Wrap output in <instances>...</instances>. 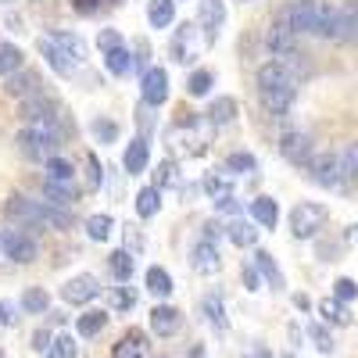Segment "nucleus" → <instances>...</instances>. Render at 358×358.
<instances>
[{
	"mask_svg": "<svg viewBox=\"0 0 358 358\" xmlns=\"http://www.w3.org/2000/svg\"><path fill=\"white\" fill-rule=\"evenodd\" d=\"M18 143H22V155L33 158V162H47L54 158V147H57V133L50 122H36L18 133Z\"/></svg>",
	"mask_w": 358,
	"mask_h": 358,
	"instance_id": "nucleus-1",
	"label": "nucleus"
},
{
	"mask_svg": "<svg viewBox=\"0 0 358 358\" xmlns=\"http://www.w3.org/2000/svg\"><path fill=\"white\" fill-rule=\"evenodd\" d=\"M319 18H322V4H319V0H294L290 8L280 11V22H287L297 36H308V33L319 36Z\"/></svg>",
	"mask_w": 358,
	"mask_h": 358,
	"instance_id": "nucleus-2",
	"label": "nucleus"
},
{
	"mask_svg": "<svg viewBox=\"0 0 358 358\" xmlns=\"http://www.w3.org/2000/svg\"><path fill=\"white\" fill-rule=\"evenodd\" d=\"M308 172H312V179L319 187H330V190H344V183H348V172H344V162H341V155H315L312 162H308Z\"/></svg>",
	"mask_w": 358,
	"mask_h": 358,
	"instance_id": "nucleus-3",
	"label": "nucleus"
},
{
	"mask_svg": "<svg viewBox=\"0 0 358 358\" xmlns=\"http://www.w3.org/2000/svg\"><path fill=\"white\" fill-rule=\"evenodd\" d=\"M326 222V208L315 204V201H301L290 212V233L297 236V241H305V236H315Z\"/></svg>",
	"mask_w": 358,
	"mask_h": 358,
	"instance_id": "nucleus-4",
	"label": "nucleus"
},
{
	"mask_svg": "<svg viewBox=\"0 0 358 358\" xmlns=\"http://www.w3.org/2000/svg\"><path fill=\"white\" fill-rule=\"evenodd\" d=\"M4 212L8 219L15 222H29V226H47V212H50V204H36V201H29L22 194H11L8 204H4Z\"/></svg>",
	"mask_w": 358,
	"mask_h": 358,
	"instance_id": "nucleus-5",
	"label": "nucleus"
},
{
	"mask_svg": "<svg viewBox=\"0 0 358 358\" xmlns=\"http://www.w3.org/2000/svg\"><path fill=\"white\" fill-rule=\"evenodd\" d=\"M97 294H101V280L90 276V273H79V276H72L62 287V297H65L69 305H86V301H94Z\"/></svg>",
	"mask_w": 358,
	"mask_h": 358,
	"instance_id": "nucleus-6",
	"label": "nucleus"
},
{
	"mask_svg": "<svg viewBox=\"0 0 358 358\" xmlns=\"http://www.w3.org/2000/svg\"><path fill=\"white\" fill-rule=\"evenodd\" d=\"M280 151H283V158H287V162H294V165H308V162L315 158V155H312V136H308V133H301V129L283 133Z\"/></svg>",
	"mask_w": 358,
	"mask_h": 358,
	"instance_id": "nucleus-7",
	"label": "nucleus"
},
{
	"mask_svg": "<svg viewBox=\"0 0 358 358\" xmlns=\"http://www.w3.org/2000/svg\"><path fill=\"white\" fill-rule=\"evenodd\" d=\"M140 90H143V104H151V108L165 104L169 101V72L165 69H147Z\"/></svg>",
	"mask_w": 358,
	"mask_h": 358,
	"instance_id": "nucleus-8",
	"label": "nucleus"
},
{
	"mask_svg": "<svg viewBox=\"0 0 358 358\" xmlns=\"http://www.w3.org/2000/svg\"><path fill=\"white\" fill-rule=\"evenodd\" d=\"M4 255L11 262H18V265H29V262H36V241L25 236V233H18V229H11L4 236Z\"/></svg>",
	"mask_w": 358,
	"mask_h": 358,
	"instance_id": "nucleus-9",
	"label": "nucleus"
},
{
	"mask_svg": "<svg viewBox=\"0 0 358 358\" xmlns=\"http://www.w3.org/2000/svg\"><path fill=\"white\" fill-rule=\"evenodd\" d=\"M294 40H297V33L280 18L268 25V33H265V43H268V50H273V57H290L294 54Z\"/></svg>",
	"mask_w": 358,
	"mask_h": 358,
	"instance_id": "nucleus-10",
	"label": "nucleus"
},
{
	"mask_svg": "<svg viewBox=\"0 0 358 358\" xmlns=\"http://www.w3.org/2000/svg\"><path fill=\"white\" fill-rule=\"evenodd\" d=\"M194 268L201 276H212V273H219V248H215V241H204L194 248Z\"/></svg>",
	"mask_w": 358,
	"mask_h": 358,
	"instance_id": "nucleus-11",
	"label": "nucleus"
},
{
	"mask_svg": "<svg viewBox=\"0 0 358 358\" xmlns=\"http://www.w3.org/2000/svg\"><path fill=\"white\" fill-rule=\"evenodd\" d=\"M22 115L33 118V122H54V101L43 97V94H33L22 101Z\"/></svg>",
	"mask_w": 358,
	"mask_h": 358,
	"instance_id": "nucleus-12",
	"label": "nucleus"
},
{
	"mask_svg": "<svg viewBox=\"0 0 358 358\" xmlns=\"http://www.w3.org/2000/svg\"><path fill=\"white\" fill-rule=\"evenodd\" d=\"M40 50H43L47 65H50V69H54L57 76H72V65H76V62H72V57H69V54H65L62 47H57V43H54L50 36H47V40H40Z\"/></svg>",
	"mask_w": 358,
	"mask_h": 358,
	"instance_id": "nucleus-13",
	"label": "nucleus"
},
{
	"mask_svg": "<svg viewBox=\"0 0 358 358\" xmlns=\"http://www.w3.org/2000/svg\"><path fill=\"white\" fill-rule=\"evenodd\" d=\"M151 330H155L158 337L176 334V330H179V312H176V308H169V305H158V308L151 312Z\"/></svg>",
	"mask_w": 358,
	"mask_h": 358,
	"instance_id": "nucleus-14",
	"label": "nucleus"
},
{
	"mask_svg": "<svg viewBox=\"0 0 358 358\" xmlns=\"http://www.w3.org/2000/svg\"><path fill=\"white\" fill-rule=\"evenodd\" d=\"M147 158H151V151H147V140H133V143L126 147L122 165H126V172H129V176H140V172L147 169Z\"/></svg>",
	"mask_w": 358,
	"mask_h": 358,
	"instance_id": "nucleus-15",
	"label": "nucleus"
},
{
	"mask_svg": "<svg viewBox=\"0 0 358 358\" xmlns=\"http://www.w3.org/2000/svg\"><path fill=\"white\" fill-rule=\"evenodd\" d=\"M226 22V4L222 0H201V25L208 33H215V29Z\"/></svg>",
	"mask_w": 358,
	"mask_h": 358,
	"instance_id": "nucleus-16",
	"label": "nucleus"
},
{
	"mask_svg": "<svg viewBox=\"0 0 358 358\" xmlns=\"http://www.w3.org/2000/svg\"><path fill=\"white\" fill-rule=\"evenodd\" d=\"M251 215H255V222H262V226L273 229V226L280 222V204H276L273 197H258V201L251 204Z\"/></svg>",
	"mask_w": 358,
	"mask_h": 358,
	"instance_id": "nucleus-17",
	"label": "nucleus"
},
{
	"mask_svg": "<svg viewBox=\"0 0 358 358\" xmlns=\"http://www.w3.org/2000/svg\"><path fill=\"white\" fill-rule=\"evenodd\" d=\"M262 101H265V108L273 111V115H283V111H290V104L297 101V90L290 86V90H268V94H262Z\"/></svg>",
	"mask_w": 358,
	"mask_h": 358,
	"instance_id": "nucleus-18",
	"label": "nucleus"
},
{
	"mask_svg": "<svg viewBox=\"0 0 358 358\" xmlns=\"http://www.w3.org/2000/svg\"><path fill=\"white\" fill-rule=\"evenodd\" d=\"M43 197H47L54 208H69V204H76V187H72V183H50V179H47Z\"/></svg>",
	"mask_w": 358,
	"mask_h": 358,
	"instance_id": "nucleus-19",
	"label": "nucleus"
},
{
	"mask_svg": "<svg viewBox=\"0 0 358 358\" xmlns=\"http://www.w3.org/2000/svg\"><path fill=\"white\" fill-rule=\"evenodd\" d=\"M172 18H176V4H172V0H151V8H147V22H151L155 29L172 25Z\"/></svg>",
	"mask_w": 358,
	"mask_h": 358,
	"instance_id": "nucleus-20",
	"label": "nucleus"
},
{
	"mask_svg": "<svg viewBox=\"0 0 358 358\" xmlns=\"http://www.w3.org/2000/svg\"><path fill=\"white\" fill-rule=\"evenodd\" d=\"M255 265L262 268V276L273 283V290H283V287H287V283H283V273H280V265L273 262V255H268V251H258V255H255Z\"/></svg>",
	"mask_w": 358,
	"mask_h": 358,
	"instance_id": "nucleus-21",
	"label": "nucleus"
},
{
	"mask_svg": "<svg viewBox=\"0 0 358 358\" xmlns=\"http://www.w3.org/2000/svg\"><path fill=\"white\" fill-rule=\"evenodd\" d=\"M158 204H162V190H158V187H143V190L136 194V212H140V219L158 215Z\"/></svg>",
	"mask_w": 358,
	"mask_h": 358,
	"instance_id": "nucleus-22",
	"label": "nucleus"
},
{
	"mask_svg": "<svg viewBox=\"0 0 358 358\" xmlns=\"http://www.w3.org/2000/svg\"><path fill=\"white\" fill-rule=\"evenodd\" d=\"M115 358H143V334L129 330L122 341L115 344Z\"/></svg>",
	"mask_w": 358,
	"mask_h": 358,
	"instance_id": "nucleus-23",
	"label": "nucleus"
},
{
	"mask_svg": "<svg viewBox=\"0 0 358 358\" xmlns=\"http://www.w3.org/2000/svg\"><path fill=\"white\" fill-rule=\"evenodd\" d=\"M50 40H54L57 47H62V50H65V54L72 57V62H76V65H79V62H83V57H86V43H83V40H79L76 33H54Z\"/></svg>",
	"mask_w": 358,
	"mask_h": 358,
	"instance_id": "nucleus-24",
	"label": "nucleus"
},
{
	"mask_svg": "<svg viewBox=\"0 0 358 358\" xmlns=\"http://www.w3.org/2000/svg\"><path fill=\"white\" fill-rule=\"evenodd\" d=\"M147 290H151L155 297H169L172 294V276L165 273V268L151 265V268H147Z\"/></svg>",
	"mask_w": 358,
	"mask_h": 358,
	"instance_id": "nucleus-25",
	"label": "nucleus"
},
{
	"mask_svg": "<svg viewBox=\"0 0 358 358\" xmlns=\"http://www.w3.org/2000/svg\"><path fill=\"white\" fill-rule=\"evenodd\" d=\"M233 118H236V101L233 97H219L212 104V111H208V122L212 126H226V122H233Z\"/></svg>",
	"mask_w": 358,
	"mask_h": 358,
	"instance_id": "nucleus-26",
	"label": "nucleus"
},
{
	"mask_svg": "<svg viewBox=\"0 0 358 358\" xmlns=\"http://www.w3.org/2000/svg\"><path fill=\"white\" fill-rule=\"evenodd\" d=\"M33 83H36L33 76L18 69V72H11V76H8V94H11V97H18V101H25V97H33Z\"/></svg>",
	"mask_w": 358,
	"mask_h": 358,
	"instance_id": "nucleus-27",
	"label": "nucleus"
},
{
	"mask_svg": "<svg viewBox=\"0 0 358 358\" xmlns=\"http://www.w3.org/2000/svg\"><path fill=\"white\" fill-rule=\"evenodd\" d=\"M43 169H47V179H50V183H72V179H76V169H72L65 158H47Z\"/></svg>",
	"mask_w": 358,
	"mask_h": 358,
	"instance_id": "nucleus-28",
	"label": "nucleus"
},
{
	"mask_svg": "<svg viewBox=\"0 0 358 358\" xmlns=\"http://www.w3.org/2000/svg\"><path fill=\"white\" fill-rule=\"evenodd\" d=\"M104 65H108V72H111V76H126V72L133 69V57H129V50H126V47H115V50H108V54H104Z\"/></svg>",
	"mask_w": 358,
	"mask_h": 358,
	"instance_id": "nucleus-29",
	"label": "nucleus"
},
{
	"mask_svg": "<svg viewBox=\"0 0 358 358\" xmlns=\"http://www.w3.org/2000/svg\"><path fill=\"white\" fill-rule=\"evenodd\" d=\"M229 241H233L236 248H251V244L258 241V229H255L251 222H244V219H236V222H229Z\"/></svg>",
	"mask_w": 358,
	"mask_h": 358,
	"instance_id": "nucleus-30",
	"label": "nucleus"
},
{
	"mask_svg": "<svg viewBox=\"0 0 358 358\" xmlns=\"http://www.w3.org/2000/svg\"><path fill=\"white\" fill-rule=\"evenodd\" d=\"M104 326H108V315H104V312H83L79 322H76V330H79L83 337H97Z\"/></svg>",
	"mask_w": 358,
	"mask_h": 358,
	"instance_id": "nucleus-31",
	"label": "nucleus"
},
{
	"mask_svg": "<svg viewBox=\"0 0 358 358\" xmlns=\"http://www.w3.org/2000/svg\"><path fill=\"white\" fill-rule=\"evenodd\" d=\"M204 194L212 197V201H226V197H233V183L226 176H204Z\"/></svg>",
	"mask_w": 358,
	"mask_h": 358,
	"instance_id": "nucleus-32",
	"label": "nucleus"
},
{
	"mask_svg": "<svg viewBox=\"0 0 358 358\" xmlns=\"http://www.w3.org/2000/svg\"><path fill=\"white\" fill-rule=\"evenodd\" d=\"M319 312H322V319H326V322H337V326H348V322H351L348 308L341 305V297H326V301L319 305Z\"/></svg>",
	"mask_w": 358,
	"mask_h": 358,
	"instance_id": "nucleus-33",
	"label": "nucleus"
},
{
	"mask_svg": "<svg viewBox=\"0 0 358 358\" xmlns=\"http://www.w3.org/2000/svg\"><path fill=\"white\" fill-rule=\"evenodd\" d=\"M22 69V50L15 43H0V76H11Z\"/></svg>",
	"mask_w": 358,
	"mask_h": 358,
	"instance_id": "nucleus-34",
	"label": "nucleus"
},
{
	"mask_svg": "<svg viewBox=\"0 0 358 358\" xmlns=\"http://www.w3.org/2000/svg\"><path fill=\"white\" fill-rule=\"evenodd\" d=\"M111 273H115L118 283H129V276H133V258H129V251H115V255H111Z\"/></svg>",
	"mask_w": 358,
	"mask_h": 358,
	"instance_id": "nucleus-35",
	"label": "nucleus"
},
{
	"mask_svg": "<svg viewBox=\"0 0 358 358\" xmlns=\"http://www.w3.org/2000/svg\"><path fill=\"white\" fill-rule=\"evenodd\" d=\"M22 308H25V312H47V308H50L47 290H40V287L25 290V294H22Z\"/></svg>",
	"mask_w": 358,
	"mask_h": 358,
	"instance_id": "nucleus-36",
	"label": "nucleus"
},
{
	"mask_svg": "<svg viewBox=\"0 0 358 358\" xmlns=\"http://www.w3.org/2000/svg\"><path fill=\"white\" fill-rule=\"evenodd\" d=\"M111 215H94V219H86V233H90V241H108L111 236Z\"/></svg>",
	"mask_w": 358,
	"mask_h": 358,
	"instance_id": "nucleus-37",
	"label": "nucleus"
},
{
	"mask_svg": "<svg viewBox=\"0 0 358 358\" xmlns=\"http://www.w3.org/2000/svg\"><path fill=\"white\" fill-rule=\"evenodd\" d=\"M47 358H76V341H72L69 334L54 337L50 348H47Z\"/></svg>",
	"mask_w": 358,
	"mask_h": 358,
	"instance_id": "nucleus-38",
	"label": "nucleus"
},
{
	"mask_svg": "<svg viewBox=\"0 0 358 358\" xmlns=\"http://www.w3.org/2000/svg\"><path fill=\"white\" fill-rule=\"evenodd\" d=\"M226 169H229V172H255L258 162H255V155H248V151H236V155L226 158Z\"/></svg>",
	"mask_w": 358,
	"mask_h": 358,
	"instance_id": "nucleus-39",
	"label": "nucleus"
},
{
	"mask_svg": "<svg viewBox=\"0 0 358 358\" xmlns=\"http://www.w3.org/2000/svg\"><path fill=\"white\" fill-rule=\"evenodd\" d=\"M90 129H94V136H97L101 143H115V140H118V126L111 122V118H97Z\"/></svg>",
	"mask_w": 358,
	"mask_h": 358,
	"instance_id": "nucleus-40",
	"label": "nucleus"
},
{
	"mask_svg": "<svg viewBox=\"0 0 358 358\" xmlns=\"http://www.w3.org/2000/svg\"><path fill=\"white\" fill-rule=\"evenodd\" d=\"M204 312H208V322L215 330H226V315H222V301L219 297H204Z\"/></svg>",
	"mask_w": 358,
	"mask_h": 358,
	"instance_id": "nucleus-41",
	"label": "nucleus"
},
{
	"mask_svg": "<svg viewBox=\"0 0 358 358\" xmlns=\"http://www.w3.org/2000/svg\"><path fill=\"white\" fill-rule=\"evenodd\" d=\"M187 86H190V94H194V97H204L208 90H212V72L197 69V72L190 76V83H187Z\"/></svg>",
	"mask_w": 358,
	"mask_h": 358,
	"instance_id": "nucleus-42",
	"label": "nucleus"
},
{
	"mask_svg": "<svg viewBox=\"0 0 358 358\" xmlns=\"http://www.w3.org/2000/svg\"><path fill=\"white\" fill-rule=\"evenodd\" d=\"M334 297H341V301H355V297H358V283L348 280V276L337 280V283H334Z\"/></svg>",
	"mask_w": 358,
	"mask_h": 358,
	"instance_id": "nucleus-43",
	"label": "nucleus"
},
{
	"mask_svg": "<svg viewBox=\"0 0 358 358\" xmlns=\"http://www.w3.org/2000/svg\"><path fill=\"white\" fill-rule=\"evenodd\" d=\"M176 183H179L176 165H172V162H162V169H158V183H155V187L162 190V187H176Z\"/></svg>",
	"mask_w": 358,
	"mask_h": 358,
	"instance_id": "nucleus-44",
	"label": "nucleus"
},
{
	"mask_svg": "<svg viewBox=\"0 0 358 358\" xmlns=\"http://www.w3.org/2000/svg\"><path fill=\"white\" fill-rule=\"evenodd\" d=\"M341 162H344V172H348V176H358V143H348V147H344Z\"/></svg>",
	"mask_w": 358,
	"mask_h": 358,
	"instance_id": "nucleus-45",
	"label": "nucleus"
},
{
	"mask_svg": "<svg viewBox=\"0 0 358 358\" xmlns=\"http://www.w3.org/2000/svg\"><path fill=\"white\" fill-rule=\"evenodd\" d=\"M97 47L108 54V50H115V47H122V36L115 33V29H101V36H97Z\"/></svg>",
	"mask_w": 358,
	"mask_h": 358,
	"instance_id": "nucleus-46",
	"label": "nucleus"
},
{
	"mask_svg": "<svg viewBox=\"0 0 358 358\" xmlns=\"http://www.w3.org/2000/svg\"><path fill=\"white\" fill-rule=\"evenodd\" d=\"M115 305H118V308H133V305H136V294H133L129 287H118V290H115Z\"/></svg>",
	"mask_w": 358,
	"mask_h": 358,
	"instance_id": "nucleus-47",
	"label": "nucleus"
},
{
	"mask_svg": "<svg viewBox=\"0 0 358 358\" xmlns=\"http://www.w3.org/2000/svg\"><path fill=\"white\" fill-rule=\"evenodd\" d=\"M308 334H312V341H315V348H319V351H334V341L326 337V330H319V326H312Z\"/></svg>",
	"mask_w": 358,
	"mask_h": 358,
	"instance_id": "nucleus-48",
	"label": "nucleus"
},
{
	"mask_svg": "<svg viewBox=\"0 0 358 358\" xmlns=\"http://www.w3.org/2000/svg\"><path fill=\"white\" fill-rule=\"evenodd\" d=\"M50 341H54V337H50V334H43V330H40V334H36V337H33V348H36V351H47V348H50Z\"/></svg>",
	"mask_w": 358,
	"mask_h": 358,
	"instance_id": "nucleus-49",
	"label": "nucleus"
},
{
	"mask_svg": "<svg viewBox=\"0 0 358 358\" xmlns=\"http://www.w3.org/2000/svg\"><path fill=\"white\" fill-rule=\"evenodd\" d=\"M244 287H248V290H262V287H258V273H255V268H244Z\"/></svg>",
	"mask_w": 358,
	"mask_h": 358,
	"instance_id": "nucleus-50",
	"label": "nucleus"
},
{
	"mask_svg": "<svg viewBox=\"0 0 358 358\" xmlns=\"http://www.w3.org/2000/svg\"><path fill=\"white\" fill-rule=\"evenodd\" d=\"M348 241H351V244H358V226H348Z\"/></svg>",
	"mask_w": 358,
	"mask_h": 358,
	"instance_id": "nucleus-51",
	"label": "nucleus"
},
{
	"mask_svg": "<svg viewBox=\"0 0 358 358\" xmlns=\"http://www.w3.org/2000/svg\"><path fill=\"white\" fill-rule=\"evenodd\" d=\"M0 322H11V315H8V305H0Z\"/></svg>",
	"mask_w": 358,
	"mask_h": 358,
	"instance_id": "nucleus-52",
	"label": "nucleus"
},
{
	"mask_svg": "<svg viewBox=\"0 0 358 358\" xmlns=\"http://www.w3.org/2000/svg\"><path fill=\"white\" fill-rule=\"evenodd\" d=\"M251 358H273V355H268V351H255Z\"/></svg>",
	"mask_w": 358,
	"mask_h": 358,
	"instance_id": "nucleus-53",
	"label": "nucleus"
},
{
	"mask_svg": "<svg viewBox=\"0 0 358 358\" xmlns=\"http://www.w3.org/2000/svg\"><path fill=\"white\" fill-rule=\"evenodd\" d=\"M190 358H208V355H204V351H201V348H197V351H194V355H190Z\"/></svg>",
	"mask_w": 358,
	"mask_h": 358,
	"instance_id": "nucleus-54",
	"label": "nucleus"
},
{
	"mask_svg": "<svg viewBox=\"0 0 358 358\" xmlns=\"http://www.w3.org/2000/svg\"><path fill=\"white\" fill-rule=\"evenodd\" d=\"M0 358H4V351H0Z\"/></svg>",
	"mask_w": 358,
	"mask_h": 358,
	"instance_id": "nucleus-55",
	"label": "nucleus"
},
{
	"mask_svg": "<svg viewBox=\"0 0 358 358\" xmlns=\"http://www.w3.org/2000/svg\"><path fill=\"white\" fill-rule=\"evenodd\" d=\"M0 248H4V241H0Z\"/></svg>",
	"mask_w": 358,
	"mask_h": 358,
	"instance_id": "nucleus-56",
	"label": "nucleus"
},
{
	"mask_svg": "<svg viewBox=\"0 0 358 358\" xmlns=\"http://www.w3.org/2000/svg\"><path fill=\"white\" fill-rule=\"evenodd\" d=\"M287 358H290V355H287Z\"/></svg>",
	"mask_w": 358,
	"mask_h": 358,
	"instance_id": "nucleus-57",
	"label": "nucleus"
}]
</instances>
